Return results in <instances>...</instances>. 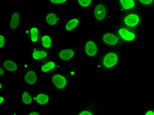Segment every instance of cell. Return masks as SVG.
Returning <instances> with one entry per match:
<instances>
[{"label":"cell","instance_id":"obj_10","mask_svg":"<svg viewBox=\"0 0 154 115\" xmlns=\"http://www.w3.org/2000/svg\"><path fill=\"white\" fill-rule=\"evenodd\" d=\"M64 18L54 9H48L42 13V24L50 29H59L62 26Z\"/></svg>","mask_w":154,"mask_h":115},{"label":"cell","instance_id":"obj_20","mask_svg":"<svg viewBox=\"0 0 154 115\" xmlns=\"http://www.w3.org/2000/svg\"><path fill=\"white\" fill-rule=\"evenodd\" d=\"M99 104L96 101H92L87 105L82 107L75 113L77 115H96L99 112Z\"/></svg>","mask_w":154,"mask_h":115},{"label":"cell","instance_id":"obj_3","mask_svg":"<svg viewBox=\"0 0 154 115\" xmlns=\"http://www.w3.org/2000/svg\"><path fill=\"white\" fill-rule=\"evenodd\" d=\"M109 26L117 33L125 48L137 44L143 36L141 30L130 29L117 22L111 23Z\"/></svg>","mask_w":154,"mask_h":115},{"label":"cell","instance_id":"obj_8","mask_svg":"<svg viewBox=\"0 0 154 115\" xmlns=\"http://www.w3.org/2000/svg\"><path fill=\"white\" fill-rule=\"evenodd\" d=\"M79 45L74 46H63L56 47L53 51L54 57L64 66L74 61L79 55Z\"/></svg>","mask_w":154,"mask_h":115},{"label":"cell","instance_id":"obj_19","mask_svg":"<svg viewBox=\"0 0 154 115\" xmlns=\"http://www.w3.org/2000/svg\"><path fill=\"white\" fill-rule=\"evenodd\" d=\"M38 46L44 50L53 52L56 48V41L54 39V34L50 32H43Z\"/></svg>","mask_w":154,"mask_h":115},{"label":"cell","instance_id":"obj_27","mask_svg":"<svg viewBox=\"0 0 154 115\" xmlns=\"http://www.w3.org/2000/svg\"><path fill=\"white\" fill-rule=\"evenodd\" d=\"M6 103H7V99L5 96L3 95H0V107H1V108L5 107Z\"/></svg>","mask_w":154,"mask_h":115},{"label":"cell","instance_id":"obj_22","mask_svg":"<svg viewBox=\"0 0 154 115\" xmlns=\"http://www.w3.org/2000/svg\"><path fill=\"white\" fill-rule=\"evenodd\" d=\"M75 5L82 12H88L92 10L96 0H72Z\"/></svg>","mask_w":154,"mask_h":115},{"label":"cell","instance_id":"obj_30","mask_svg":"<svg viewBox=\"0 0 154 115\" xmlns=\"http://www.w3.org/2000/svg\"><path fill=\"white\" fill-rule=\"evenodd\" d=\"M5 89V80L0 78V91L3 92Z\"/></svg>","mask_w":154,"mask_h":115},{"label":"cell","instance_id":"obj_26","mask_svg":"<svg viewBox=\"0 0 154 115\" xmlns=\"http://www.w3.org/2000/svg\"><path fill=\"white\" fill-rule=\"evenodd\" d=\"M143 115H154V107H150L142 112Z\"/></svg>","mask_w":154,"mask_h":115},{"label":"cell","instance_id":"obj_9","mask_svg":"<svg viewBox=\"0 0 154 115\" xmlns=\"http://www.w3.org/2000/svg\"><path fill=\"white\" fill-rule=\"evenodd\" d=\"M38 71L30 64L24 62L21 65V83L29 87H36L38 83Z\"/></svg>","mask_w":154,"mask_h":115},{"label":"cell","instance_id":"obj_16","mask_svg":"<svg viewBox=\"0 0 154 115\" xmlns=\"http://www.w3.org/2000/svg\"><path fill=\"white\" fill-rule=\"evenodd\" d=\"M111 5L116 9L119 13L141 9L136 0H113Z\"/></svg>","mask_w":154,"mask_h":115},{"label":"cell","instance_id":"obj_6","mask_svg":"<svg viewBox=\"0 0 154 115\" xmlns=\"http://www.w3.org/2000/svg\"><path fill=\"white\" fill-rule=\"evenodd\" d=\"M97 38L104 50H125V48L117 33L112 29H103Z\"/></svg>","mask_w":154,"mask_h":115},{"label":"cell","instance_id":"obj_21","mask_svg":"<svg viewBox=\"0 0 154 115\" xmlns=\"http://www.w3.org/2000/svg\"><path fill=\"white\" fill-rule=\"evenodd\" d=\"M22 106H31L34 104V93L30 90H23L20 95Z\"/></svg>","mask_w":154,"mask_h":115},{"label":"cell","instance_id":"obj_12","mask_svg":"<svg viewBox=\"0 0 154 115\" xmlns=\"http://www.w3.org/2000/svg\"><path fill=\"white\" fill-rule=\"evenodd\" d=\"M63 67L64 65L61 62L53 57L38 65L37 70L39 74L42 75L43 77H45L59 71Z\"/></svg>","mask_w":154,"mask_h":115},{"label":"cell","instance_id":"obj_2","mask_svg":"<svg viewBox=\"0 0 154 115\" xmlns=\"http://www.w3.org/2000/svg\"><path fill=\"white\" fill-rule=\"evenodd\" d=\"M78 75V70L72 69L68 72L57 71L44 78H46L52 89L55 92H63L69 89L70 84Z\"/></svg>","mask_w":154,"mask_h":115},{"label":"cell","instance_id":"obj_13","mask_svg":"<svg viewBox=\"0 0 154 115\" xmlns=\"http://www.w3.org/2000/svg\"><path fill=\"white\" fill-rule=\"evenodd\" d=\"M83 19V13L68 17V18L65 19L63 23V30L65 32L69 34L77 32L82 25Z\"/></svg>","mask_w":154,"mask_h":115},{"label":"cell","instance_id":"obj_14","mask_svg":"<svg viewBox=\"0 0 154 115\" xmlns=\"http://www.w3.org/2000/svg\"><path fill=\"white\" fill-rule=\"evenodd\" d=\"M22 13L19 10L14 9L10 12L8 21L6 23L5 29L8 32L15 33L21 29Z\"/></svg>","mask_w":154,"mask_h":115},{"label":"cell","instance_id":"obj_7","mask_svg":"<svg viewBox=\"0 0 154 115\" xmlns=\"http://www.w3.org/2000/svg\"><path fill=\"white\" fill-rule=\"evenodd\" d=\"M102 48L98 38H85L80 47V50L86 59L96 61L102 51Z\"/></svg>","mask_w":154,"mask_h":115},{"label":"cell","instance_id":"obj_4","mask_svg":"<svg viewBox=\"0 0 154 115\" xmlns=\"http://www.w3.org/2000/svg\"><path fill=\"white\" fill-rule=\"evenodd\" d=\"M114 17L117 23L135 30H142L146 19L145 14L142 9L115 14Z\"/></svg>","mask_w":154,"mask_h":115},{"label":"cell","instance_id":"obj_17","mask_svg":"<svg viewBox=\"0 0 154 115\" xmlns=\"http://www.w3.org/2000/svg\"><path fill=\"white\" fill-rule=\"evenodd\" d=\"M0 66L5 70L8 74H17L21 71V65L17 62L16 59L13 58L2 59Z\"/></svg>","mask_w":154,"mask_h":115},{"label":"cell","instance_id":"obj_28","mask_svg":"<svg viewBox=\"0 0 154 115\" xmlns=\"http://www.w3.org/2000/svg\"><path fill=\"white\" fill-rule=\"evenodd\" d=\"M43 113L40 112L39 110H31L28 111L25 113L26 115H40V114H42Z\"/></svg>","mask_w":154,"mask_h":115},{"label":"cell","instance_id":"obj_11","mask_svg":"<svg viewBox=\"0 0 154 115\" xmlns=\"http://www.w3.org/2000/svg\"><path fill=\"white\" fill-rule=\"evenodd\" d=\"M19 31L23 36L33 46H38L42 34H43L42 29L36 24L22 27Z\"/></svg>","mask_w":154,"mask_h":115},{"label":"cell","instance_id":"obj_5","mask_svg":"<svg viewBox=\"0 0 154 115\" xmlns=\"http://www.w3.org/2000/svg\"><path fill=\"white\" fill-rule=\"evenodd\" d=\"M111 7V3L108 0H96L91 10V15L96 26H100L103 23L109 21Z\"/></svg>","mask_w":154,"mask_h":115},{"label":"cell","instance_id":"obj_25","mask_svg":"<svg viewBox=\"0 0 154 115\" xmlns=\"http://www.w3.org/2000/svg\"><path fill=\"white\" fill-rule=\"evenodd\" d=\"M7 44V37L5 34L2 32L0 33V50H4Z\"/></svg>","mask_w":154,"mask_h":115},{"label":"cell","instance_id":"obj_18","mask_svg":"<svg viewBox=\"0 0 154 115\" xmlns=\"http://www.w3.org/2000/svg\"><path fill=\"white\" fill-rule=\"evenodd\" d=\"M53 103V96L46 90H40L34 93V104L37 106H50Z\"/></svg>","mask_w":154,"mask_h":115},{"label":"cell","instance_id":"obj_24","mask_svg":"<svg viewBox=\"0 0 154 115\" xmlns=\"http://www.w3.org/2000/svg\"><path fill=\"white\" fill-rule=\"evenodd\" d=\"M141 9L154 11V0H136Z\"/></svg>","mask_w":154,"mask_h":115},{"label":"cell","instance_id":"obj_1","mask_svg":"<svg viewBox=\"0 0 154 115\" xmlns=\"http://www.w3.org/2000/svg\"><path fill=\"white\" fill-rule=\"evenodd\" d=\"M124 55V50H104L97 59L95 67L101 74L117 70L120 67Z\"/></svg>","mask_w":154,"mask_h":115},{"label":"cell","instance_id":"obj_15","mask_svg":"<svg viewBox=\"0 0 154 115\" xmlns=\"http://www.w3.org/2000/svg\"><path fill=\"white\" fill-rule=\"evenodd\" d=\"M31 60L34 63L39 65L48 59L54 57L53 52L48 51L38 46H34L30 50Z\"/></svg>","mask_w":154,"mask_h":115},{"label":"cell","instance_id":"obj_29","mask_svg":"<svg viewBox=\"0 0 154 115\" xmlns=\"http://www.w3.org/2000/svg\"><path fill=\"white\" fill-rule=\"evenodd\" d=\"M7 74H8V73L5 71V70L2 66H0V78L5 79V76Z\"/></svg>","mask_w":154,"mask_h":115},{"label":"cell","instance_id":"obj_23","mask_svg":"<svg viewBox=\"0 0 154 115\" xmlns=\"http://www.w3.org/2000/svg\"><path fill=\"white\" fill-rule=\"evenodd\" d=\"M72 0H45L44 4L41 6V8L47 6H66Z\"/></svg>","mask_w":154,"mask_h":115}]
</instances>
